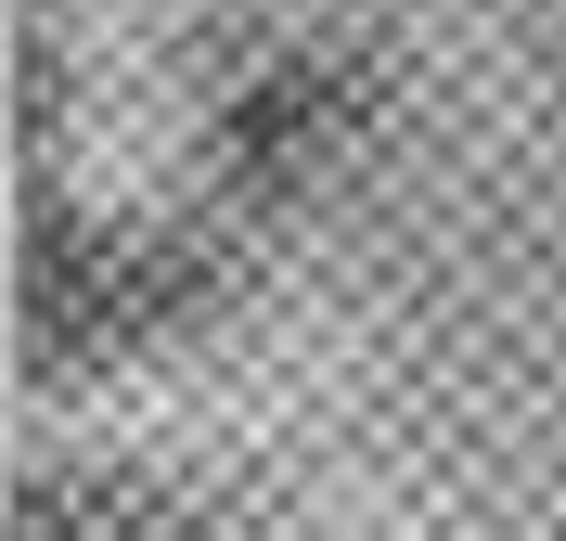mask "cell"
Listing matches in <instances>:
<instances>
[{
  "instance_id": "6da1fadb",
  "label": "cell",
  "mask_w": 566,
  "mask_h": 541,
  "mask_svg": "<svg viewBox=\"0 0 566 541\" xmlns=\"http://www.w3.org/2000/svg\"><path fill=\"white\" fill-rule=\"evenodd\" d=\"M207 323V246H180L155 219H91V207H39L27 258H13V335L39 374H104L168 335Z\"/></svg>"
},
{
  "instance_id": "7a4b0ae2",
  "label": "cell",
  "mask_w": 566,
  "mask_h": 541,
  "mask_svg": "<svg viewBox=\"0 0 566 541\" xmlns=\"http://www.w3.org/2000/svg\"><path fill=\"white\" fill-rule=\"evenodd\" d=\"M360 129H374V65L348 39H271V52H245L219 77V104H207L219 180L258 194V207H296L310 180H335Z\"/></svg>"
},
{
  "instance_id": "3957f363",
  "label": "cell",
  "mask_w": 566,
  "mask_h": 541,
  "mask_svg": "<svg viewBox=\"0 0 566 541\" xmlns=\"http://www.w3.org/2000/svg\"><path fill=\"white\" fill-rule=\"evenodd\" d=\"M13 541H193V529L116 477H39V490H13Z\"/></svg>"
}]
</instances>
